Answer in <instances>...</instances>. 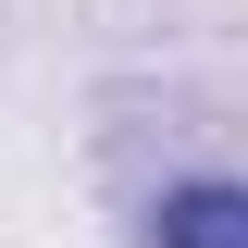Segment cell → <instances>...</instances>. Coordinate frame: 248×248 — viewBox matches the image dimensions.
<instances>
[{
  "mask_svg": "<svg viewBox=\"0 0 248 248\" xmlns=\"http://www.w3.org/2000/svg\"><path fill=\"white\" fill-rule=\"evenodd\" d=\"M149 248H248V186H236V174H186V186H161Z\"/></svg>",
  "mask_w": 248,
  "mask_h": 248,
  "instance_id": "6da1fadb",
  "label": "cell"
}]
</instances>
